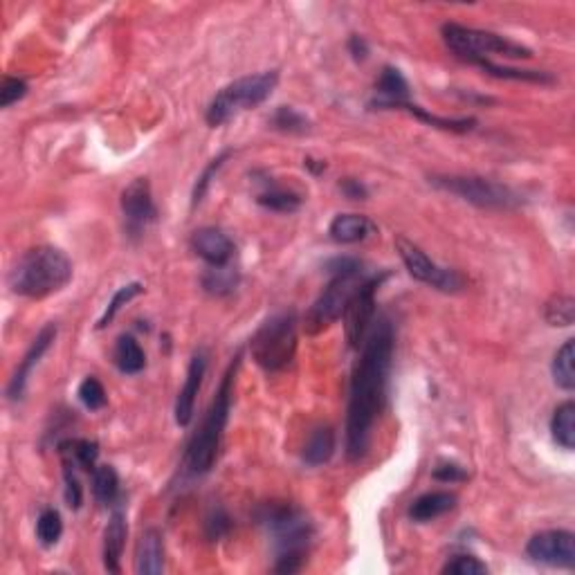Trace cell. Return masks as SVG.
I'll return each instance as SVG.
<instances>
[{
    "label": "cell",
    "mask_w": 575,
    "mask_h": 575,
    "mask_svg": "<svg viewBox=\"0 0 575 575\" xmlns=\"http://www.w3.org/2000/svg\"><path fill=\"white\" fill-rule=\"evenodd\" d=\"M389 277V272L374 274V277H366L360 283V288L355 290V294L351 297L349 306L344 311V331L346 340H349L351 349H360L365 344L366 335H369L371 326H374L375 317V293L383 286L385 279Z\"/></svg>",
    "instance_id": "cell-10"
},
{
    "label": "cell",
    "mask_w": 575,
    "mask_h": 575,
    "mask_svg": "<svg viewBox=\"0 0 575 575\" xmlns=\"http://www.w3.org/2000/svg\"><path fill=\"white\" fill-rule=\"evenodd\" d=\"M553 380L560 389H575V342L567 340L553 357Z\"/></svg>",
    "instance_id": "cell-29"
},
{
    "label": "cell",
    "mask_w": 575,
    "mask_h": 575,
    "mask_svg": "<svg viewBox=\"0 0 575 575\" xmlns=\"http://www.w3.org/2000/svg\"><path fill=\"white\" fill-rule=\"evenodd\" d=\"M395 108L407 110V113H412L416 119H420V122L427 124V127L449 130V133H470V130L477 127V119L475 118H438V115L427 113V110L420 108V106L412 104V101H405V104H398V106H395Z\"/></svg>",
    "instance_id": "cell-25"
},
{
    "label": "cell",
    "mask_w": 575,
    "mask_h": 575,
    "mask_svg": "<svg viewBox=\"0 0 575 575\" xmlns=\"http://www.w3.org/2000/svg\"><path fill=\"white\" fill-rule=\"evenodd\" d=\"M328 234L335 243L342 245H353V243H362L369 236L375 234V225L374 221L366 219V216L360 214H340L333 219L331 227H328Z\"/></svg>",
    "instance_id": "cell-20"
},
{
    "label": "cell",
    "mask_w": 575,
    "mask_h": 575,
    "mask_svg": "<svg viewBox=\"0 0 575 575\" xmlns=\"http://www.w3.org/2000/svg\"><path fill=\"white\" fill-rule=\"evenodd\" d=\"M333 454H335V432L331 427L313 429V434L308 436L302 452L303 463L311 467L323 466V463L331 461Z\"/></svg>",
    "instance_id": "cell-24"
},
{
    "label": "cell",
    "mask_w": 575,
    "mask_h": 575,
    "mask_svg": "<svg viewBox=\"0 0 575 575\" xmlns=\"http://www.w3.org/2000/svg\"><path fill=\"white\" fill-rule=\"evenodd\" d=\"M64 535V519L59 510L46 508L36 519V539L43 546H55Z\"/></svg>",
    "instance_id": "cell-33"
},
{
    "label": "cell",
    "mask_w": 575,
    "mask_h": 575,
    "mask_svg": "<svg viewBox=\"0 0 575 575\" xmlns=\"http://www.w3.org/2000/svg\"><path fill=\"white\" fill-rule=\"evenodd\" d=\"M550 434H553V441L560 447L571 449L575 447V403L567 400V403L560 405L555 409L553 418H550Z\"/></svg>",
    "instance_id": "cell-27"
},
{
    "label": "cell",
    "mask_w": 575,
    "mask_h": 575,
    "mask_svg": "<svg viewBox=\"0 0 575 575\" xmlns=\"http://www.w3.org/2000/svg\"><path fill=\"white\" fill-rule=\"evenodd\" d=\"M205 371H207L205 351H196L190 362V369H187L185 385H182L180 394H178V400H176V423L180 425V427H187V425L191 423L193 409H196L198 391H200V386H202Z\"/></svg>",
    "instance_id": "cell-16"
},
{
    "label": "cell",
    "mask_w": 575,
    "mask_h": 575,
    "mask_svg": "<svg viewBox=\"0 0 575 575\" xmlns=\"http://www.w3.org/2000/svg\"><path fill=\"white\" fill-rule=\"evenodd\" d=\"M59 454L64 466L75 467V470H95V463L99 458V446L88 438H70L59 446Z\"/></svg>",
    "instance_id": "cell-22"
},
{
    "label": "cell",
    "mask_w": 575,
    "mask_h": 575,
    "mask_svg": "<svg viewBox=\"0 0 575 575\" xmlns=\"http://www.w3.org/2000/svg\"><path fill=\"white\" fill-rule=\"evenodd\" d=\"M256 202L270 211H279V214H293V211H297L299 207H302L303 198L299 196L297 191L282 190V187H270V190H265L263 193H259V196H256Z\"/></svg>",
    "instance_id": "cell-30"
},
{
    "label": "cell",
    "mask_w": 575,
    "mask_h": 575,
    "mask_svg": "<svg viewBox=\"0 0 575 575\" xmlns=\"http://www.w3.org/2000/svg\"><path fill=\"white\" fill-rule=\"evenodd\" d=\"M349 52L355 61H365L366 56H369V46H366L365 38L353 34V36L349 38Z\"/></svg>",
    "instance_id": "cell-44"
},
{
    "label": "cell",
    "mask_w": 575,
    "mask_h": 575,
    "mask_svg": "<svg viewBox=\"0 0 575 575\" xmlns=\"http://www.w3.org/2000/svg\"><path fill=\"white\" fill-rule=\"evenodd\" d=\"M297 328L299 320L294 311L277 313L261 323L250 342V351H252L256 365L268 374L286 369L297 353Z\"/></svg>",
    "instance_id": "cell-6"
},
{
    "label": "cell",
    "mask_w": 575,
    "mask_h": 575,
    "mask_svg": "<svg viewBox=\"0 0 575 575\" xmlns=\"http://www.w3.org/2000/svg\"><path fill=\"white\" fill-rule=\"evenodd\" d=\"M391 360H394V326L389 320H378L371 326L353 371L349 412H346L349 461H360L369 449L371 429L385 405Z\"/></svg>",
    "instance_id": "cell-1"
},
{
    "label": "cell",
    "mask_w": 575,
    "mask_h": 575,
    "mask_svg": "<svg viewBox=\"0 0 575 575\" xmlns=\"http://www.w3.org/2000/svg\"><path fill=\"white\" fill-rule=\"evenodd\" d=\"M64 481H66V504L72 510H79L84 504V488H81L79 479H77L75 467L64 466Z\"/></svg>",
    "instance_id": "cell-41"
},
{
    "label": "cell",
    "mask_w": 575,
    "mask_h": 575,
    "mask_svg": "<svg viewBox=\"0 0 575 575\" xmlns=\"http://www.w3.org/2000/svg\"><path fill=\"white\" fill-rule=\"evenodd\" d=\"M467 64L481 67L486 75L495 77V79H510V81H529V84H539V86H549L555 84V77L550 72L544 70H519V67H506V66H497L492 64L490 59H472Z\"/></svg>",
    "instance_id": "cell-23"
},
{
    "label": "cell",
    "mask_w": 575,
    "mask_h": 575,
    "mask_svg": "<svg viewBox=\"0 0 575 575\" xmlns=\"http://www.w3.org/2000/svg\"><path fill=\"white\" fill-rule=\"evenodd\" d=\"M122 211L130 231L144 230L149 223L156 221L158 210L147 178H135L127 190L122 191Z\"/></svg>",
    "instance_id": "cell-13"
},
{
    "label": "cell",
    "mask_w": 575,
    "mask_h": 575,
    "mask_svg": "<svg viewBox=\"0 0 575 575\" xmlns=\"http://www.w3.org/2000/svg\"><path fill=\"white\" fill-rule=\"evenodd\" d=\"M270 124L277 130H282V133L302 135L308 130V119L299 110L290 108V106H279L272 118H270Z\"/></svg>",
    "instance_id": "cell-34"
},
{
    "label": "cell",
    "mask_w": 575,
    "mask_h": 575,
    "mask_svg": "<svg viewBox=\"0 0 575 575\" xmlns=\"http://www.w3.org/2000/svg\"><path fill=\"white\" fill-rule=\"evenodd\" d=\"M230 156H231V151H223V153H221V156H216L214 160L207 164L205 171H202L200 176H198L196 187H193V193H191V207L200 205V200H202V198H205V193L210 191V185H211V180H214L216 171H219V169L223 167L225 160Z\"/></svg>",
    "instance_id": "cell-38"
},
{
    "label": "cell",
    "mask_w": 575,
    "mask_h": 575,
    "mask_svg": "<svg viewBox=\"0 0 575 575\" xmlns=\"http://www.w3.org/2000/svg\"><path fill=\"white\" fill-rule=\"evenodd\" d=\"M27 95V84L18 77H5L3 86H0V106L9 108L12 104L21 101Z\"/></svg>",
    "instance_id": "cell-40"
},
{
    "label": "cell",
    "mask_w": 575,
    "mask_h": 575,
    "mask_svg": "<svg viewBox=\"0 0 575 575\" xmlns=\"http://www.w3.org/2000/svg\"><path fill=\"white\" fill-rule=\"evenodd\" d=\"M236 283H239V274L230 268V265H221V268H210L202 277V286L210 294L216 297H225V294L234 293Z\"/></svg>",
    "instance_id": "cell-31"
},
{
    "label": "cell",
    "mask_w": 575,
    "mask_h": 575,
    "mask_svg": "<svg viewBox=\"0 0 575 575\" xmlns=\"http://www.w3.org/2000/svg\"><path fill=\"white\" fill-rule=\"evenodd\" d=\"M337 187H340V191L344 193L349 200H366V198H369V190H366L365 182L357 180V178H342Z\"/></svg>",
    "instance_id": "cell-43"
},
{
    "label": "cell",
    "mask_w": 575,
    "mask_h": 575,
    "mask_svg": "<svg viewBox=\"0 0 575 575\" xmlns=\"http://www.w3.org/2000/svg\"><path fill=\"white\" fill-rule=\"evenodd\" d=\"M202 529H205V538L210 539V542H219V539H223L225 535L230 533L231 519L223 506H216V508L207 512Z\"/></svg>",
    "instance_id": "cell-36"
},
{
    "label": "cell",
    "mask_w": 575,
    "mask_h": 575,
    "mask_svg": "<svg viewBox=\"0 0 575 575\" xmlns=\"http://www.w3.org/2000/svg\"><path fill=\"white\" fill-rule=\"evenodd\" d=\"M277 84L279 75L274 70L241 77V79L231 81L225 88H221V93H216L214 99L207 106V124L214 128L223 127L225 122H230L231 118H236V115L243 113V110L256 108V106H261L270 95H272Z\"/></svg>",
    "instance_id": "cell-7"
},
{
    "label": "cell",
    "mask_w": 575,
    "mask_h": 575,
    "mask_svg": "<svg viewBox=\"0 0 575 575\" xmlns=\"http://www.w3.org/2000/svg\"><path fill=\"white\" fill-rule=\"evenodd\" d=\"M164 571V538L158 529L144 530L135 550V573L158 575Z\"/></svg>",
    "instance_id": "cell-18"
},
{
    "label": "cell",
    "mask_w": 575,
    "mask_h": 575,
    "mask_svg": "<svg viewBox=\"0 0 575 575\" xmlns=\"http://www.w3.org/2000/svg\"><path fill=\"white\" fill-rule=\"evenodd\" d=\"M441 32L449 52L461 61L488 59V56H506V59H530L533 56L530 47L495 32L477 30V27H466L458 23H446Z\"/></svg>",
    "instance_id": "cell-8"
},
{
    "label": "cell",
    "mask_w": 575,
    "mask_h": 575,
    "mask_svg": "<svg viewBox=\"0 0 575 575\" xmlns=\"http://www.w3.org/2000/svg\"><path fill=\"white\" fill-rule=\"evenodd\" d=\"M142 293H144L142 283H138V282L128 283V286L119 288L118 293L113 294V299H110L108 306H106V311H104V315H101V320L97 322V328H106V326H108V323L113 322L115 317H118V313L122 311V306H127L130 299L138 297V294H142Z\"/></svg>",
    "instance_id": "cell-35"
},
{
    "label": "cell",
    "mask_w": 575,
    "mask_h": 575,
    "mask_svg": "<svg viewBox=\"0 0 575 575\" xmlns=\"http://www.w3.org/2000/svg\"><path fill=\"white\" fill-rule=\"evenodd\" d=\"M458 497L454 492L447 490H434L427 492V495H420L418 499L414 501L412 508H409V517L416 521V524H427V521L438 519L446 512H449L457 506Z\"/></svg>",
    "instance_id": "cell-21"
},
{
    "label": "cell",
    "mask_w": 575,
    "mask_h": 575,
    "mask_svg": "<svg viewBox=\"0 0 575 575\" xmlns=\"http://www.w3.org/2000/svg\"><path fill=\"white\" fill-rule=\"evenodd\" d=\"M191 250L210 268H221V265H230L234 256V241L219 227H200L191 234Z\"/></svg>",
    "instance_id": "cell-15"
},
{
    "label": "cell",
    "mask_w": 575,
    "mask_h": 575,
    "mask_svg": "<svg viewBox=\"0 0 575 575\" xmlns=\"http://www.w3.org/2000/svg\"><path fill=\"white\" fill-rule=\"evenodd\" d=\"M256 519L268 530L270 538H272L274 550H277L274 571L288 575L302 571L303 562H306L308 546H311L313 535H315L311 519L297 506L288 504V501L263 504L256 510Z\"/></svg>",
    "instance_id": "cell-2"
},
{
    "label": "cell",
    "mask_w": 575,
    "mask_h": 575,
    "mask_svg": "<svg viewBox=\"0 0 575 575\" xmlns=\"http://www.w3.org/2000/svg\"><path fill=\"white\" fill-rule=\"evenodd\" d=\"M395 250H398L405 268H407V272L412 274L416 282L427 283V286L441 290V293H458L463 288V283H466L457 270H446L441 265H436L418 245L403 239V236L395 239Z\"/></svg>",
    "instance_id": "cell-11"
},
{
    "label": "cell",
    "mask_w": 575,
    "mask_h": 575,
    "mask_svg": "<svg viewBox=\"0 0 575 575\" xmlns=\"http://www.w3.org/2000/svg\"><path fill=\"white\" fill-rule=\"evenodd\" d=\"M429 182L483 210H515L524 202L519 193L510 190L508 185L479 176H432Z\"/></svg>",
    "instance_id": "cell-9"
},
{
    "label": "cell",
    "mask_w": 575,
    "mask_h": 575,
    "mask_svg": "<svg viewBox=\"0 0 575 575\" xmlns=\"http://www.w3.org/2000/svg\"><path fill=\"white\" fill-rule=\"evenodd\" d=\"M77 395H79L81 405H84L86 409H90V412H99V409L106 407V389L95 375H90V378H86L84 383L79 385Z\"/></svg>",
    "instance_id": "cell-37"
},
{
    "label": "cell",
    "mask_w": 575,
    "mask_h": 575,
    "mask_svg": "<svg viewBox=\"0 0 575 575\" xmlns=\"http://www.w3.org/2000/svg\"><path fill=\"white\" fill-rule=\"evenodd\" d=\"M328 272L333 274L331 283L323 288V293L313 303L311 311L306 313L303 328L308 335L326 331L331 323H335L344 315L351 297L360 288L362 279V263L357 259H335L328 263Z\"/></svg>",
    "instance_id": "cell-5"
},
{
    "label": "cell",
    "mask_w": 575,
    "mask_h": 575,
    "mask_svg": "<svg viewBox=\"0 0 575 575\" xmlns=\"http://www.w3.org/2000/svg\"><path fill=\"white\" fill-rule=\"evenodd\" d=\"M72 279V261L52 245L27 250L9 272V288L18 297L46 299L59 293Z\"/></svg>",
    "instance_id": "cell-3"
},
{
    "label": "cell",
    "mask_w": 575,
    "mask_h": 575,
    "mask_svg": "<svg viewBox=\"0 0 575 575\" xmlns=\"http://www.w3.org/2000/svg\"><path fill=\"white\" fill-rule=\"evenodd\" d=\"M375 93H378V99L371 101V108L391 110L398 104L409 101V84L398 67L386 66L385 70L380 72V79L378 84H375Z\"/></svg>",
    "instance_id": "cell-17"
},
{
    "label": "cell",
    "mask_w": 575,
    "mask_h": 575,
    "mask_svg": "<svg viewBox=\"0 0 575 575\" xmlns=\"http://www.w3.org/2000/svg\"><path fill=\"white\" fill-rule=\"evenodd\" d=\"M306 167L311 169L313 173H322V171H326V162H322V160H313V158H306Z\"/></svg>",
    "instance_id": "cell-45"
},
{
    "label": "cell",
    "mask_w": 575,
    "mask_h": 575,
    "mask_svg": "<svg viewBox=\"0 0 575 575\" xmlns=\"http://www.w3.org/2000/svg\"><path fill=\"white\" fill-rule=\"evenodd\" d=\"M241 366V353L234 357L230 366H227L223 380H221L219 391H216L214 400H211L210 409H207L205 418H202L200 427L193 434L190 446H187L185 466L191 475L200 477L214 467L216 457H219L221 441H223V432L227 418H230L231 395H234V378L236 371Z\"/></svg>",
    "instance_id": "cell-4"
},
{
    "label": "cell",
    "mask_w": 575,
    "mask_h": 575,
    "mask_svg": "<svg viewBox=\"0 0 575 575\" xmlns=\"http://www.w3.org/2000/svg\"><path fill=\"white\" fill-rule=\"evenodd\" d=\"M432 477L441 483H458V481L467 479V470L454 461H441L436 467H434Z\"/></svg>",
    "instance_id": "cell-42"
},
{
    "label": "cell",
    "mask_w": 575,
    "mask_h": 575,
    "mask_svg": "<svg viewBox=\"0 0 575 575\" xmlns=\"http://www.w3.org/2000/svg\"><path fill=\"white\" fill-rule=\"evenodd\" d=\"M113 357L118 369L127 375L139 374V371L147 366V355H144L142 346H139V342L130 335L119 337L118 344H115Z\"/></svg>",
    "instance_id": "cell-26"
},
{
    "label": "cell",
    "mask_w": 575,
    "mask_h": 575,
    "mask_svg": "<svg viewBox=\"0 0 575 575\" xmlns=\"http://www.w3.org/2000/svg\"><path fill=\"white\" fill-rule=\"evenodd\" d=\"M441 571L446 575H483L488 573V567L475 555H454Z\"/></svg>",
    "instance_id": "cell-39"
},
{
    "label": "cell",
    "mask_w": 575,
    "mask_h": 575,
    "mask_svg": "<svg viewBox=\"0 0 575 575\" xmlns=\"http://www.w3.org/2000/svg\"><path fill=\"white\" fill-rule=\"evenodd\" d=\"M93 495L99 504L113 506L119 499V475L113 466H97L93 470Z\"/></svg>",
    "instance_id": "cell-28"
},
{
    "label": "cell",
    "mask_w": 575,
    "mask_h": 575,
    "mask_svg": "<svg viewBox=\"0 0 575 575\" xmlns=\"http://www.w3.org/2000/svg\"><path fill=\"white\" fill-rule=\"evenodd\" d=\"M526 555L533 562L549 567L573 569L575 564V538L571 530H542L533 535L526 544Z\"/></svg>",
    "instance_id": "cell-12"
},
{
    "label": "cell",
    "mask_w": 575,
    "mask_h": 575,
    "mask_svg": "<svg viewBox=\"0 0 575 575\" xmlns=\"http://www.w3.org/2000/svg\"><path fill=\"white\" fill-rule=\"evenodd\" d=\"M55 337H56V323H47V326H43L41 333L34 337L32 346L27 349L26 355H23V360L18 362L16 371H14L12 380H9V386H7V398L9 400H21L23 398V394H26L27 380H30L34 366L41 362V357L46 355L47 349H50L52 342H55Z\"/></svg>",
    "instance_id": "cell-14"
},
{
    "label": "cell",
    "mask_w": 575,
    "mask_h": 575,
    "mask_svg": "<svg viewBox=\"0 0 575 575\" xmlns=\"http://www.w3.org/2000/svg\"><path fill=\"white\" fill-rule=\"evenodd\" d=\"M544 317L550 326H571L575 320V299L571 294H555L546 302Z\"/></svg>",
    "instance_id": "cell-32"
},
{
    "label": "cell",
    "mask_w": 575,
    "mask_h": 575,
    "mask_svg": "<svg viewBox=\"0 0 575 575\" xmlns=\"http://www.w3.org/2000/svg\"><path fill=\"white\" fill-rule=\"evenodd\" d=\"M127 519H124L122 510L113 512L108 526L104 530V569L108 573L122 571V553L127 546Z\"/></svg>",
    "instance_id": "cell-19"
}]
</instances>
